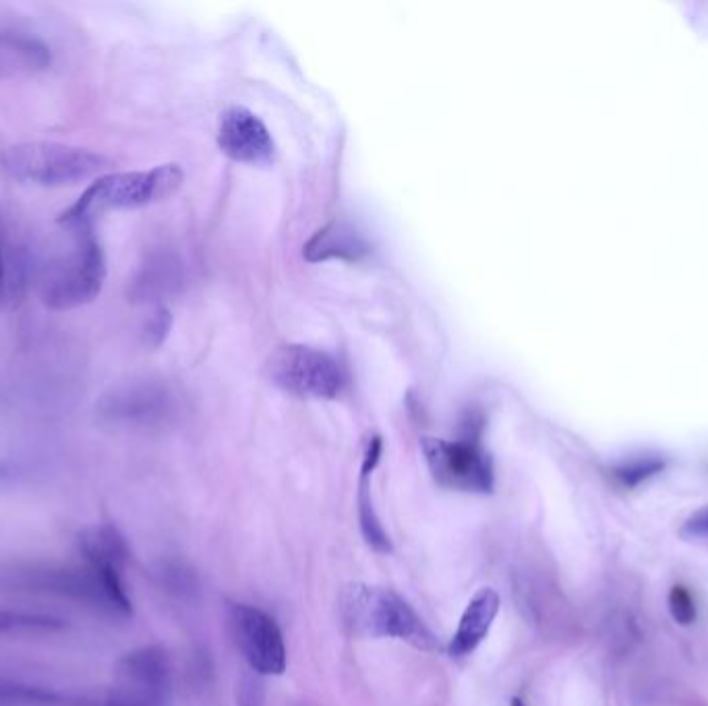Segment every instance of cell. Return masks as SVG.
<instances>
[{"instance_id":"1","label":"cell","mask_w":708,"mask_h":706,"mask_svg":"<svg viewBox=\"0 0 708 706\" xmlns=\"http://www.w3.org/2000/svg\"><path fill=\"white\" fill-rule=\"evenodd\" d=\"M0 591L52 597L90 609L108 620L133 617V601L123 572L90 562L11 560L0 564Z\"/></svg>"},{"instance_id":"2","label":"cell","mask_w":708,"mask_h":706,"mask_svg":"<svg viewBox=\"0 0 708 706\" xmlns=\"http://www.w3.org/2000/svg\"><path fill=\"white\" fill-rule=\"evenodd\" d=\"M65 237L54 241L36 268V286L46 307L56 311L92 303L106 280V255L92 226L63 224Z\"/></svg>"},{"instance_id":"3","label":"cell","mask_w":708,"mask_h":706,"mask_svg":"<svg viewBox=\"0 0 708 706\" xmlns=\"http://www.w3.org/2000/svg\"><path fill=\"white\" fill-rule=\"evenodd\" d=\"M340 615L354 636L394 638L427 653L441 649L423 617L392 588L369 584L346 586L340 595Z\"/></svg>"},{"instance_id":"4","label":"cell","mask_w":708,"mask_h":706,"mask_svg":"<svg viewBox=\"0 0 708 706\" xmlns=\"http://www.w3.org/2000/svg\"><path fill=\"white\" fill-rule=\"evenodd\" d=\"M183 183V170L176 164H164L152 170L116 172L100 176L75 205L58 218V224L92 226V222L116 210H135L172 195Z\"/></svg>"},{"instance_id":"5","label":"cell","mask_w":708,"mask_h":706,"mask_svg":"<svg viewBox=\"0 0 708 706\" xmlns=\"http://www.w3.org/2000/svg\"><path fill=\"white\" fill-rule=\"evenodd\" d=\"M108 166V160L85 147L27 141L0 152V168L13 181L38 187H65L92 179Z\"/></svg>"},{"instance_id":"6","label":"cell","mask_w":708,"mask_h":706,"mask_svg":"<svg viewBox=\"0 0 708 706\" xmlns=\"http://www.w3.org/2000/svg\"><path fill=\"white\" fill-rule=\"evenodd\" d=\"M172 665L164 649L137 646L116 661L102 706H170Z\"/></svg>"},{"instance_id":"7","label":"cell","mask_w":708,"mask_h":706,"mask_svg":"<svg viewBox=\"0 0 708 706\" xmlns=\"http://www.w3.org/2000/svg\"><path fill=\"white\" fill-rule=\"evenodd\" d=\"M423 454L433 479L441 487L464 493L493 491V462L475 435L458 441L425 437Z\"/></svg>"},{"instance_id":"8","label":"cell","mask_w":708,"mask_h":706,"mask_svg":"<svg viewBox=\"0 0 708 706\" xmlns=\"http://www.w3.org/2000/svg\"><path fill=\"white\" fill-rule=\"evenodd\" d=\"M268 375L278 388L301 398H334L342 388L338 363L303 344L278 348L268 361Z\"/></svg>"},{"instance_id":"9","label":"cell","mask_w":708,"mask_h":706,"mask_svg":"<svg viewBox=\"0 0 708 706\" xmlns=\"http://www.w3.org/2000/svg\"><path fill=\"white\" fill-rule=\"evenodd\" d=\"M228 628L236 649L255 673L282 675L286 671V642L274 617L253 605L232 603L228 607Z\"/></svg>"},{"instance_id":"10","label":"cell","mask_w":708,"mask_h":706,"mask_svg":"<svg viewBox=\"0 0 708 706\" xmlns=\"http://www.w3.org/2000/svg\"><path fill=\"white\" fill-rule=\"evenodd\" d=\"M170 413V396L156 384H129L112 390L98 404V415L110 425H156Z\"/></svg>"},{"instance_id":"11","label":"cell","mask_w":708,"mask_h":706,"mask_svg":"<svg viewBox=\"0 0 708 706\" xmlns=\"http://www.w3.org/2000/svg\"><path fill=\"white\" fill-rule=\"evenodd\" d=\"M218 145L228 158L245 164H268L276 152L268 127L243 106H234L222 114Z\"/></svg>"},{"instance_id":"12","label":"cell","mask_w":708,"mask_h":706,"mask_svg":"<svg viewBox=\"0 0 708 706\" xmlns=\"http://www.w3.org/2000/svg\"><path fill=\"white\" fill-rule=\"evenodd\" d=\"M499 611V595L493 588H481L475 593L460 617L458 628L448 644V655L452 659H466L475 653L481 642L489 636V630Z\"/></svg>"},{"instance_id":"13","label":"cell","mask_w":708,"mask_h":706,"mask_svg":"<svg viewBox=\"0 0 708 706\" xmlns=\"http://www.w3.org/2000/svg\"><path fill=\"white\" fill-rule=\"evenodd\" d=\"M52 63L50 48L36 36L0 27V79L36 75Z\"/></svg>"},{"instance_id":"14","label":"cell","mask_w":708,"mask_h":706,"mask_svg":"<svg viewBox=\"0 0 708 706\" xmlns=\"http://www.w3.org/2000/svg\"><path fill=\"white\" fill-rule=\"evenodd\" d=\"M0 706H102V700L83 692L0 675Z\"/></svg>"},{"instance_id":"15","label":"cell","mask_w":708,"mask_h":706,"mask_svg":"<svg viewBox=\"0 0 708 706\" xmlns=\"http://www.w3.org/2000/svg\"><path fill=\"white\" fill-rule=\"evenodd\" d=\"M77 545H79L81 560L90 562L98 568H104V570H114V572L125 574V568H127L129 557H131V549H129L123 533L118 531L114 524L102 522V524L83 528Z\"/></svg>"},{"instance_id":"16","label":"cell","mask_w":708,"mask_h":706,"mask_svg":"<svg viewBox=\"0 0 708 706\" xmlns=\"http://www.w3.org/2000/svg\"><path fill=\"white\" fill-rule=\"evenodd\" d=\"M379 454H381V439L375 437L369 444V448H367V454H365V460H363V468H361V479H359V499H357V504H359V526H361L363 539L367 541V545L373 551L390 553L392 551L390 535L386 533V528H383V524H381V520H379V516L375 512L373 499H371V473H373V468L379 462Z\"/></svg>"},{"instance_id":"17","label":"cell","mask_w":708,"mask_h":706,"mask_svg":"<svg viewBox=\"0 0 708 706\" xmlns=\"http://www.w3.org/2000/svg\"><path fill=\"white\" fill-rule=\"evenodd\" d=\"M303 253L309 261H326L332 257L357 261L365 257L367 245L352 228L334 222L317 230L315 237L305 245Z\"/></svg>"},{"instance_id":"18","label":"cell","mask_w":708,"mask_h":706,"mask_svg":"<svg viewBox=\"0 0 708 706\" xmlns=\"http://www.w3.org/2000/svg\"><path fill=\"white\" fill-rule=\"evenodd\" d=\"M67 628L65 620L52 613L0 609V636H27V634H56Z\"/></svg>"},{"instance_id":"19","label":"cell","mask_w":708,"mask_h":706,"mask_svg":"<svg viewBox=\"0 0 708 706\" xmlns=\"http://www.w3.org/2000/svg\"><path fill=\"white\" fill-rule=\"evenodd\" d=\"M663 468H665V462L659 458H638V460L617 466L613 470V477L622 487H638L640 483L661 473Z\"/></svg>"},{"instance_id":"20","label":"cell","mask_w":708,"mask_h":706,"mask_svg":"<svg viewBox=\"0 0 708 706\" xmlns=\"http://www.w3.org/2000/svg\"><path fill=\"white\" fill-rule=\"evenodd\" d=\"M669 611L673 620L682 626L696 622V601L686 586L675 584L669 593Z\"/></svg>"},{"instance_id":"21","label":"cell","mask_w":708,"mask_h":706,"mask_svg":"<svg viewBox=\"0 0 708 706\" xmlns=\"http://www.w3.org/2000/svg\"><path fill=\"white\" fill-rule=\"evenodd\" d=\"M11 292H13V268H11V257L7 253L3 230H0V303L11 299Z\"/></svg>"},{"instance_id":"22","label":"cell","mask_w":708,"mask_h":706,"mask_svg":"<svg viewBox=\"0 0 708 706\" xmlns=\"http://www.w3.org/2000/svg\"><path fill=\"white\" fill-rule=\"evenodd\" d=\"M682 535L692 539H708V506L696 510L692 516L686 518Z\"/></svg>"},{"instance_id":"23","label":"cell","mask_w":708,"mask_h":706,"mask_svg":"<svg viewBox=\"0 0 708 706\" xmlns=\"http://www.w3.org/2000/svg\"><path fill=\"white\" fill-rule=\"evenodd\" d=\"M263 694H261V684L257 680H245L241 684V696H239V706H261Z\"/></svg>"},{"instance_id":"24","label":"cell","mask_w":708,"mask_h":706,"mask_svg":"<svg viewBox=\"0 0 708 706\" xmlns=\"http://www.w3.org/2000/svg\"><path fill=\"white\" fill-rule=\"evenodd\" d=\"M297 706H313V704H309V702H301V704H297Z\"/></svg>"}]
</instances>
